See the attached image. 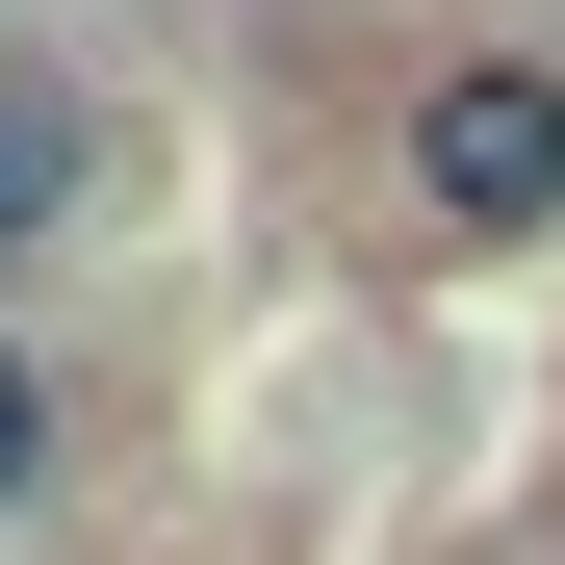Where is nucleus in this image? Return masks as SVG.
I'll return each instance as SVG.
<instances>
[{"label": "nucleus", "mask_w": 565, "mask_h": 565, "mask_svg": "<svg viewBox=\"0 0 565 565\" xmlns=\"http://www.w3.org/2000/svg\"><path fill=\"white\" fill-rule=\"evenodd\" d=\"M52 462H77V412H52V360H26V309H0V540L52 514Z\"/></svg>", "instance_id": "3"}, {"label": "nucleus", "mask_w": 565, "mask_h": 565, "mask_svg": "<svg viewBox=\"0 0 565 565\" xmlns=\"http://www.w3.org/2000/svg\"><path fill=\"white\" fill-rule=\"evenodd\" d=\"M77 180H104V104H77L52 52H0V282H26V257L77 232Z\"/></svg>", "instance_id": "2"}, {"label": "nucleus", "mask_w": 565, "mask_h": 565, "mask_svg": "<svg viewBox=\"0 0 565 565\" xmlns=\"http://www.w3.org/2000/svg\"><path fill=\"white\" fill-rule=\"evenodd\" d=\"M386 180H412L437 257H540V232H565V52H540V26H462V52L412 77Z\"/></svg>", "instance_id": "1"}]
</instances>
